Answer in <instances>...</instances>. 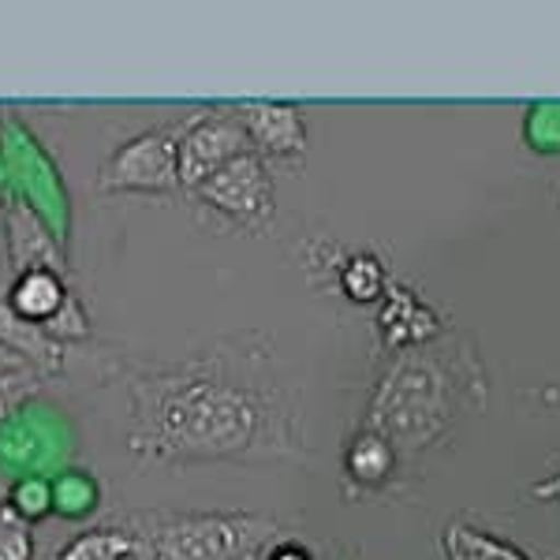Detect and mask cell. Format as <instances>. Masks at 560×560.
Returning a JSON list of instances; mask_svg holds the SVG:
<instances>
[{"label": "cell", "instance_id": "obj_1", "mask_svg": "<svg viewBox=\"0 0 560 560\" xmlns=\"http://www.w3.org/2000/svg\"><path fill=\"white\" fill-rule=\"evenodd\" d=\"M128 448L147 464L306 459L300 388L258 337L139 366L128 377Z\"/></svg>", "mask_w": 560, "mask_h": 560}, {"label": "cell", "instance_id": "obj_2", "mask_svg": "<svg viewBox=\"0 0 560 560\" xmlns=\"http://www.w3.org/2000/svg\"><path fill=\"white\" fill-rule=\"evenodd\" d=\"M490 404V374L475 340L448 329L427 348L400 351L370 388L363 427L382 433L400 459H415L456 438Z\"/></svg>", "mask_w": 560, "mask_h": 560}, {"label": "cell", "instance_id": "obj_3", "mask_svg": "<svg viewBox=\"0 0 560 560\" xmlns=\"http://www.w3.org/2000/svg\"><path fill=\"white\" fill-rule=\"evenodd\" d=\"M113 527L131 535V560H261L284 535L280 523L261 512L131 509L116 512Z\"/></svg>", "mask_w": 560, "mask_h": 560}, {"label": "cell", "instance_id": "obj_4", "mask_svg": "<svg viewBox=\"0 0 560 560\" xmlns=\"http://www.w3.org/2000/svg\"><path fill=\"white\" fill-rule=\"evenodd\" d=\"M179 135L184 120L147 128L124 139L97 168L94 187L102 195H173L179 184Z\"/></svg>", "mask_w": 560, "mask_h": 560}, {"label": "cell", "instance_id": "obj_5", "mask_svg": "<svg viewBox=\"0 0 560 560\" xmlns=\"http://www.w3.org/2000/svg\"><path fill=\"white\" fill-rule=\"evenodd\" d=\"M195 198L206 210L224 217L232 229L250 232V236L266 232L277 213L273 173H269V161L255 150L243 153L232 165H224L221 173H213L195 191Z\"/></svg>", "mask_w": 560, "mask_h": 560}, {"label": "cell", "instance_id": "obj_6", "mask_svg": "<svg viewBox=\"0 0 560 560\" xmlns=\"http://www.w3.org/2000/svg\"><path fill=\"white\" fill-rule=\"evenodd\" d=\"M250 135L243 128L236 105H213L187 116L179 135V184L195 195L213 173L232 165L243 153H250Z\"/></svg>", "mask_w": 560, "mask_h": 560}, {"label": "cell", "instance_id": "obj_7", "mask_svg": "<svg viewBox=\"0 0 560 560\" xmlns=\"http://www.w3.org/2000/svg\"><path fill=\"white\" fill-rule=\"evenodd\" d=\"M12 306L23 322L38 325L60 345H79L94 332L83 300L71 288V273H57V269L12 273Z\"/></svg>", "mask_w": 560, "mask_h": 560}, {"label": "cell", "instance_id": "obj_8", "mask_svg": "<svg viewBox=\"0 0 560 560\" xmlns=\"http://www.w3.org/2000/svg\"><path fill=\"white\" fill-rule=\"evenodd\" d=\"M243 128L250 135V147L266 161L280 165H300L311 150V131L306 116L292 102H240L236 105Z\"/></svg>", "mask_w": 560, "mask_h": 560}, {"label": "cell", "instance_id": "obj_9", "mask_svg": "<svg viewBox=\"0 0 560 560\" xmlns=\"http://www.w3.org/2000/svg\"><path fill=\"white\" fill-rule=\"evenodd\" d=\"M445 322L433 306L415 292L404 280H393L385 292V300L377 303V337L388 355H400V351L427 348L438 337H445Z\"/></svg>", "mask_w": 560, "mask_h": 560}, {"label": "cell", "instance_id": "obj_10", "mask_svg": "<svg viewBox=\"0 0 560 560\" xmlns=\"http://www.w3.org/2000/svg\"><path fill=\"white\" fill-rule=\"evenodd\" d=\"M0 221H4V247L12 273H26V269H57L68 273V258L60 250L57 236L45 229L31 202L23 195H0Z\"/></svg>", "mask_w": 560, "mask_h": 560}, {"label": "cell", "instance_id": "obj_11", "mask_svg": "<svg viewBox=\"0 0 560 560\" xmlns=\"http://www.w3.org/2000/svg\"><path fill=\"white\" fill-rule=\"evenodd\" d=\"M0 345L15 355H23L31 366H38L42 374H60L68 363V348L71 345H60L57 337H49L38 325L23 322L12 306V277H0Z\"/></svg>", "mask_w": 560, "mask_h": 560}, {"label": "cell", "instance_id": "obj_12", "mask_svg": "<svg viewBox=\"0 0 560 560\" xmlns=\"http://www.w3.org/2000/svg\"><path fill=\"white\" fill-rule=\"evenodd\" d=\"M400 453H396L393 445L382 438V433L359 427L355 438L348 441L345 448V478L351 490H385L388 482H393V475L400 471Z\"/></svg>", "mask_w": 560, "mask_h": 560}, {"label": "cell", "instance_id": "obj_13", "mask_svg": "<svg viewBox=\"0 0 560 560\" xmlns=\"http://www.w3.org/2000/svg\"><path fill=\"white\" fill-rule=\"evenodd\" d=\"M441 549H445V560H530L520 546L490 535V530H478L464 520H453L441 530Z\"/></svg>", "mask_w": 560, "mask_h": 560}, {"label": "cell", "instance_id": "obj_14", "mask_svg": "<svg viewBox=\"0 0 560 560\" xmlns=\"http://www.w3.org/2000/svg\"><path fill=\"white\" fill-rule=\"evenodd\" d=\"M388 284H393V277H388L385 261L377 255H370V250H351V255L345 258V266H340V273H337V288L359 306L382 303Z\"/></svg>", "mask_w": 560, "mask_h": 560}, {"label": "cell", "instance_id": "obj_15", "mask_svg": "<svg viewBox=\"0 0 560 560\" xmlns=\"http://www.w3.org/2000/svg\"><path fill=\"white\" fill-rule=\"evenodd\" d=\"M131 553H135V541L128 530L105 523V527L79 530L75 538L65 541L52 553V560H131Z\"/></svg>", "mask_w": 560, "mask_h": 560}, {"label": "cell", "instance_id": "obj_16", "mask_svg": "<svg viewBox=\"0 0 560 560\" xmlns=\"http://www.w3.org/2000/svg\"><path fill=\"white\" fill-rule=\"evenodd\" d=\"M8 504L26 520V523H38L49 512H57V493H52V482L42 475H23L12 478V493H8Z\"/></svg>", "mask_w": 560, "mask_h": 560}, {"label": "cell", "instance_id": "obj_17", "mask_svg": "<svg viewBox=\"0 0 560 560\" xmlns=\"http://www.w3.org/2000/svg\"><path fill=\"white\" fill-rule=\"evenodd\" d=\"M45 377L38 366H12V370H0V422L12 419L15 411L23 408L26 400L42 393Z\"/></svg>", "mask_w": 560, "mask_h": 560}, {"label": "cell", "instance_id": "obj_18", "mask_svg": "<svg viewBox=\"0 0 560 560\" xmlns=\"http://www.w3.org/2000/svg\"><path fill=\"white\" fill-rule=\"evenodd\" d=\"M523 142L535 153H560V102H535L527 108Z\"/></svg>", "mask_w": 560, "mask_h": 560}, {"label": "cell", "instance_id": "obj_19", "mask_svg": "<svg viewBox=\"0 0 560 560\" xmlns=\"http://www.w3.org/2000/svg\"><path fill=\"white\" fill-rule=\"evenodd\" d=\"M31 527L12 504H0V560H34Z\"/></svg>", "mask_w": 560, "mask_h": 560}, {"label": "cell", "instance_id": "obj_20", "mask_svg": "<svg viewBox=\"0 0 560 560\" xmlns=\"http://www.w3.org/2000/svg\"><path fill=\"white\" fill-rule=\"evenodd\" d=\"M52 493H57V509L68 516L97 509V482L86 471H65V478L52 482Z\"/></svg>", "mask_w": 560, "mask_h": 560}, {"label": "cell", "instance_id": "obj_21", "mask_svg": "<svg viewBox=\"0 0 560 560\" xmlns=\"http://www.w3.org/2000/svg\"><path fill=\"white\" fill-rule=\"evenodd\" d=\"M530 493H535L538 501H560V471L546 475L541 482H535V486H530Z\"/></svg>", "mask_w": 560, "mask_h": 560}, {"label": "cell", "instance_id": "obj_22", "mask_svg": "<svg viewBox=\"0 0 560 560\" xmlns=\"http://www.w3.org/2000/svg\"><path fill=\"white\" fill-rule=\"evenodd\" d=\"M12 366H31L23 355H15V351H8L4 345H0V370H12Z\"/></svg>", "mask_w": 560, "mask_h": 560}, {"label": "cell", "instance_id": "obj_23", "mask_svg": "<svg viewBox=\"0 0 560 560\" xmlns=\"http://www.w3.org/2000/svg\"><path fill=\"white\" fill-rule=\"evenodd\" d=\"M8 493H12V478H8L4 467H0V504H8Z\"/></svg>", "mask_w": 560, "mask_h": 560}, {"label": "cell", "instance_id": "obj_24", "mask_svg": "<svg viewBox=\"0 0 560 560\" xmlns=\"http://www.w3.org/2000/svg\"><path fill=\"white\" fill-rule=\"evenodd\" d=\"M329 560H348V557H345V553H332Z\"/></svg>", "mask_w": 560, "mask_h": 560}]
</instances>
